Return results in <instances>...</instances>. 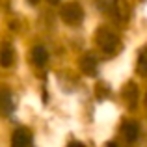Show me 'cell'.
Instances as JSON below:
<instances>
[{"label":"cell","mask_w":147,"mask_h":147,"mask_svg":"<svg viewBox=\"0 0 147 147\" xmlns=\"http://www.w3.org/2000/svg\"><path fill=\"white\" fill-rule=\"evenodd\" d=\"M125 99H127V102H129V108L132 110V108L136 106V100H138V90L132 82L127 84V88H125Z\"/></svg>","instance_id":"30bf717a"},{"label":"cell","mask_w":147,"mask_h":147,"mask_svg":"<svg viewBox=\"0 0 147 147\" xmlns=\"http://www.w3.org/2000/svg\"><path fill=\"white\" fill-rule=\"evenodd\" d=\"M138 73L142 76H147V50L144 49L138 56Z\"/></svg>","instance_id":"8fae6325"},{"label":"cell","mask_w":147,"mask_h":147,"mask_svg":"<svg viewBox=\"0 0 147 147\" xmlns=\"http://www.w3.org/2000/svg\"><path fill=\"white\" fill-rule=\"evenodd\" d=\"M80 69H82L84 75L93 76L97 75V58L93 54H84L82 60H80Z\"/></svg>","instance_id":"277c9868"},{"label":"cell","mask_w":147,"mask_h":147,"mask_svg":"<svg viewBox=\"0 0 147 147\" xmlns=\"http://www.w3.org/2000/svg\"><path fill=\"white\" fill-rule=\"evenodd\" d=\"M69 147H84V145L78 144V142H73V144H69Z\"/></svg>","instance_id":"7c38bea8"},{"label":"cell","mask_w":147,"mask_h":147,"mask_svg":"<svg viewBox=\"0 0 147 147\" xmlns=\"http://www.w3.org/2000/svg\"><path fill=\"white\" fill-rule=\"evenodd\" d=\"M123 136L127 138L129 142H134L138 138V134H140V127H138V123H134V121H127V123H123Z\"/></svg>","instance_id":"52a82bcc"},{"label":"cell","mask_w":147,"mask_h":147,"mask_svg":"<svg viewBox=\"0 0 147 147\" xmlns=\"http://www.w3.org/2000/svg\"><path fill=\"white\" fill-rule=\"evenodd\" d=\"M13 49L9 47V45H4L2 49H0V65L2 67H11V63H13Z\"/></svg>","instance_id":"9c48e42d"},{"label":"cell","mask_w":147,"mask_h":147,"mask_svg":"<svg viewBox=\"0 0 147 147\" xmlns=\"http://www.w3.org/2000/svg\"><path fill=\"white\" fill-rule=\"evenodd\" d=\"M49 4H52V6H56V4H60V0H47Z\"/></svg>","instance_id":"4fadbf2b"},{"label":"cell","mask_w":147,"mask_h":147,"mask_svg":"<svg viewBox=\"0 0 147 147\" xmlns=\"http://www.w3.org/2000/svg\"><path fill=\"white\" fill-rule=\"evenodd\" d=\"M0 112L2 114H11L13 112V99L7 90L0 91Z\"/></svg>","instance_id":"ba28073f"},{"label":"cell","mask_w":147,"mask_h":147,"mask_svg":"<svg viewBox=\"0 0 147 147\" xmlns=\"http://www.w3.org/2000/svg\"><path fill=\"white\" fill-rule=\"evenodd\" d=\"M30 140H32V136H30L28 130L26 129H17L13 132V136H11V147H28Z\"/></svg>","instance_id":"5b68a950"},{"label":"cell","mask_w":147,"mask_h":147,"mask_svg":"<svg viewBox=\"0 0 147 147\" xmlns=\"http://www.w3.org/2000/svg\"><path fill=\"white\" fill-rule=\"evenodd\" d=\"M110 13L114 15L117 21H127L129 15H130V7H129V4H127V0H112Z\"/></svg>","instance_id":"3957f363"},{"label":"cell","mask_w":147,"mask_h":147,"mask_svg":"<svg viewBox=\"0 0 147 147\" xmlns=\"http://www.w3.org/2000/svg\"><path fill=\"white\" fill-rule=\"evenodd\" d=\"M60 17L65 24H71V26H76L82 22L84 19V9L78 2H67L61 6L60 9Z\"/></svg>","instance_id":"6da1fadb"},{"label":"cell","mask_w":147,"mask_h":147,"mask_svg":"<svg viewBox=\"0 0 147 147\" xmlns=\"http://www.w3.org/2000/svg\"><path fill=\"white\" fill-rule=\"evenodd\" d=\"M28 2H30V4H34V6H36V4L39 2V0H28Z\"/></svg>","instance_id":"9a60e30c"},{"label":"cell","mask_w":147,"mask_h":147,"mask_svg":"<svg viewBox=\"0 0 147 147\" xmlns=\"http://www.w3.org/2000/svg\"><path fill=\"white\" fill-rule=\"evenodd\" d=\"M49 60V52L45 47H41V45H37V47H34L32 50V61L37 65V67H41V65H45Z\"/></svg>","instance_id":"8992f818"},{"label":"cell","mask_w":147,"mask_h":147,"mask_svg":"<svg viewBox=\"0 0 147 147\" xmlns=\"http://www.w3.org/2000/svg\"><path fill=\"white\" fill-rule=\"evenodd\" d=\"M95 39H97V45L100 47V50L106 52V54H114L119 47L117 36H115L114 32H110V30H106V28H99Z\"/></svg>","instance_id":"7a4b0ae2"},{"label":"cell","mask_w":147,"mask_h":147,"mask_svg":"<svg viewBox=\"0 0 147 147\" xmlns=\"http://www.w3.org/2000/svg\"><path fill=\"white\" fill-rule=\"evenodd\" d=\"M106 147H117V145H115V144H114V142H110V144H108Z\"/></svg>","instance_id":"5bb4252c"}]
</instances>
